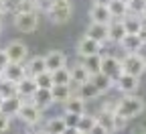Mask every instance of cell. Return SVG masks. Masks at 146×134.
Returning <instances> with one entry per match:
<instances>
[{"instance_id": "obj_23", "label": "cell", "mask_w": 146, "mask_h": 134, "mask_svg": "<svg viewBox=\"0 0 146 134\" xmlns=\"http://www.w3.org/2000/svg\"><path fill=\"white\" fill-rule=\"evenodd\" d=\"M63 108H65V112H71V114H85V100L81 98V95H77V93H73L71 98L63 104Z\"/></svg>"}, {"instance_id": "obj_14", "label": "cell", "mask_w": 146, "mask_h": 134, "mask_svg": "<svg viewBox=\"0 0 146 134\" xmlns=\"http://www.w3.org/2000/svg\"><path fill=\"white\" fill-rule=\"evenodd\" d=\"M45 63H47V69L49 71H55V69L67 65V55L63 51H49L45 55Z\"/></svg>"}, {"instance_id": "obj_27", "label": "cell", "mask_w": 146, "mask_h": 134, "mask_svg": "<svg viewBox=\"0 0 146 134\" xmlns=\"http://www.w3.org/2000/svg\"><path fill=\"white\" fill-rule=\"evenodd\" d=\"M23 98L21 95H12V98H6L4 102H2V112H6L8 116H16V112L21 110V106H23Z\"/></svg>"}, {"instance_id": "obj_15", "label": "cell", "mask_w": 146, "mask_h": 134, "mask_svg": "<svg viewBox=\"0 0 146 134\" xmlns=\"http://www.w3.org/2000/svg\"><path fill=\"white\" fill-rule=\"evenodd\" d=\"M51 93H53V100L55 104H65L71 95H73V89H71V83H53L51 87Z\"/></svg>"}, {"instance_id": "obj_20", "label": "cell", "mask_w": 146, "mask_h": 134, "mask_svg": "<svg viewBox=\"0 0 146 134\" xmlns=\"http://www.w3.org/2000/svg\"><path fill=\"white\" fill-rule=\"evenodd\" d=\"M89 79H91V73H89V69L83 63H77V65L71 67V83L81 85V83H85Z\"/></svg>"}, {"instance_id": "obj_7", "label": "cell", "mask_w": 146, "mask_h": 134, "mask_svg": "<svg viewBox=\"0 0 146 134\" xmlns=\"http://www.w3.org/2000/svg\"><path fill=\"white\" fill-rule=\"evenodd\" d=\"M114 87L120 93H136L138 87H140V77L130 75V73H122L120 77L114 81Z\"/></svg>"}, {"instance_id": "obj_5", "label": "cell", "mask_w": 146, "mask_h": 134, "mask_svg": "<svg viewBox=\"0 0 146 134\" xmlns=\"http://www.w3.org/2000/svg\"><path fill=\"white\" fill-rule=\"evenodd\" d=\"M14 27L21 33H35L39 29V12L31 10V12H18L14 16Z\"/></svg>"}, {"instance_id": "obj_40", "label": "cell", "mask_w": 146, "mask_h": 134, "mask_svg": "<svg viewBox=\"0 0 146 134\" xmlns=\"http://www.w3.org/2000/svg\"><path fill=\"white\" fill-rule=\"evenodd\" d=\"M138 35H140V39H142V41H144V45H146V21H144V25H142V29H140V33H138Z\"/></svg>"}, {"instance_id": "obj_33", "label": "cell", "mask_w": 146, "mask_h": 134, "mask_svg": "<svg viewBox=\"0 0 146 134\" xmlns=\"http://www.w3.org/2000/svg\"><path fill=\"white\" fill-rule=\"evenodd\" d=\"M33 77H35V81H36V85H39V87H53V83H55V81H53V73H51L49 69L33 75Z\"/></svg>"}, {"instance_id": "obj_46", "label": "cell", "mask_w": 146, "mask_h": 134, "mask_svg": "<svg viewBox=\"0 0 146 134\" xmlns=\"http://www.w3.org/2000/svg\"><path fill=\"white\" fill-rule=\"evenodd\" d=\"M2 102H4V100H2V98H0V110H2Z\"/></svg>"}, {"instance_id": "obj_45", "label": "cell", "mask_w": 146, "mask_h": 134, "mask_svg": "<svg viewBox=\"0 0 146 134\" xmlns=\"http://www.w3.org/2000/svg\"><path fill=\"white\" fill-rule=\"evenodd\" d=\"M142 18H144V21H146V6H144V12H142Z\"/></svg>"}, {"instance_id": "obj_28", "label": "cell", "mask_w": 146, "mask_h": 134, "mask_svg": "<svg viewBox=\"0 0 146 134\" xmlns=\"http://www.w3.org/2000/svg\"><path fill=\"white\" fill-rule=\"evenodd\" d=\"M67 130H69V128H67L63 116H61V118H49L47 124H45V132H49V134H63V132H67Z\"/></svg>"}, {"instance_id": "obj_34", "label": "cell", "mask_w": 146, "mask_h": 134, "mask_svg": "<svg viewBox=\"0 0 146 134\" xmlns=\"http://www.w3.org/2000/svg\"><path fill=\"white\" fill-rule=\"evenodd\" d=\"M39 8V0H18V4L14 8V12H31V10H36Z\"/></svg>"}, {"instance_id": "obj_47", "label": "cell", "mask_w": 146, "mask_h": 134, "mask_svg": "<svg viewBox=\"0 0 146 134\" xmlns=\"http://www.w3.org/2000/svg\"><path fill=\"white\" fill-rule=\"evenodd\" d=\"M0 33H2V21H0Z\"/></svg>"}, {"instance_id": "obj_19", "label": "cell", "mask_w": 146, "mask_h": 134, "mask_svg": "<svg viewBox=\"0 0 146 134\" xmlns=\"http://www.w3.org/2000/svg\"><path fill=\"white\" fill-rule=\"evenodd\" d=\"M25 75H27V67L23 65V63H8L6 67H4V77L6 79H12V81H21L23 77H25Z\"/></svg>"}, {"instance_id": "obj_8", "label": "cell", "mask_w": 146, "mask_h": 134, "mask_svg": "<svg viewBox=\"0 0 146 134\" xmlns=\"http://www.w3.org/2000/svg\"><path fill=\"white\" fill-rule=\"evenodd\" d=\"M118 45H120V49L124 53H140L142 47H144V41L140 39V35H136V33H126L120 39Z\"/></svg>"}, {"instance_id": "obj_49", "label": "cell", "mask_w": 146, "mask_h": 134, "mask_svg": "<svg viewBox=\"0 0 146 134\" xmlns=\"http://www.w3.org/2000/svg\"><path fill=\"white\" fill-rule=\"evenodd\" d=\"M124 2H130V0H124Z\"/></svg>"}, {"instance_id": "obj_12", "label": "cell", "mask_w": 146, "mask_h": 134, "mask_svg": "<svg viewBox=\"0 0 146 134\" xmlns=\"http://www.w3.org/2000/svg\"><path fill=\"white\" fill-rule=\"evenodd\" d=\"M31 102H33V104H36L41 110H47L49 106H53V104H55V100H53L51 87H36V91L31 95Z\"/></svg>"}, {"instance_id": "obj_6", "label": "cell", "mask_w": 146, "mask_h": 134, "mask_svg": "<svg viewBox=\"0 0 146 134\" xmlns=\"http://www.w3.org/2000/svg\"><path fill=\"white\" fill-rule=\"evenodd\" d=\"M102 71L108 75V77H112L114 81L120 77V75L124 73V69H122V59H118V57H114V55H102Z\"/></svg>"}, {"instance_id": "obj_41", "label": "cell", "mask_w": 146, "mask_h": 134, "mask_svg": "<svg viewBox=\"0 0 146 134\" xmlns=\"http://www.w3.org/2000/svg\"><path fill=\"white\" fill-rule=\"evenodd\" d=\"M132 132H134V134H136V132H146V124H138V126H134Z\"/></svg>"}, {"instance_id": "obj_22", "label": "cell", "mask_w": 146, "mask_h": 134, "mask_svg": "<svg viewBox=\"0 0 146 134\" xmlns=\"http://www.w3.org/2000/svg\"><path fill=\"white\" fill-rule=\"evenodd\" d=\"M77 95H81V98L85 100V102H89V100H98L100 98V89L94 85V81H85V83H81V85H77V91H75Z\"/></svg>"}, {"instance_id": "obj_16", "label": "cell", "mask_w": 146, "mask_h": 134, "mask_svg": "<svg viewBox=\"0 0 146 134\" xmlns=\"http://www.w3.org/2000/svg\"><path fill=\"white\" fill-rule=\"evenodd\" d=\"M36 81H35V77L33 75H25V77L18 81V95H21L23 100H31V95L36 91Z\"/></svg>"}, {"instance_id": "obj_11", "label": "cell", "mask_w": 146, "mask_h": 134, "mask_svg": "<svg viewBox=\"0 0 146 134\" xmlns=\"http://www.w3.org/2000/svg\"><path fill=\"white\" fill-rule=\"evenodd\" d=\"M108 25H110V23H94V21H91L89 27H87V31H85V35L106 45V43L110 41V27H108Z\"/></svg>"}, {"instance_id": "obj_30", "label": "cell", "mask_w": 146, "mask_h": 134, "mask_svg": "<svg viewBox=\"0 0 146 134\" xmlns=\"http://www.w3.org/2000/svg\"><path fill=\"white\" fill-rule=\"evenodd\" d=\"M108 8H110L112 18H124L128 14V2H124V0H112L108 4Z\"/></svg>"}, {"instance_id": "obj_13", "label": "cell", "mask_w": 146, "mask_h": 134, "mask_svg": "<svg viewBox=\"0 0 146 134\" xmlns=\"http://www.w3.org/2000/svg\"><path fill=\"white\" fill-rule=\"evenodd\" d=\"M116 112H100L98 114V126L94 132H116V122H114Z\"/></svg>"}, {"instance_id": "obj_25", "label": "cell", "mask_w": 146, "mask_h": 134, "mask_svg": "<svg viewBox=\"0 0 146 134\" xmlns=\"http://www.w3.org/2000/svg\"><path fill=\"white\" fill-rule=\"evenodd\" d=\"M124 27H126V33H140V29H142V25H144V18L140 16V14H130L128 12L124 18Z\"/></svg>"}, {"instance_id": "obj_10", "label": "cell", "mask_w": 146, "mask_h": 134, "mask_svg": "<svg viewBox=\"0 0 146 134\" xmlns=\"http://www.w3.org/2000/svg\"><path fill=\"white\" fill-rule=\"evenodd\" d=\"M104 51V43L91 39V37H83V39H79L77 43V55L79 57H87V55H94V53H102Z\"/></svg>"}, {"instance_id": "obj_1", "label": "cell", "mask_w": 146, "mask_h": 134, "mask_svg": "<svg viewBox=\"0 0 146 134\" xmlns=\"http://www.w3.org/2000/svg\"><path fill=\"white\" fill-rule=\"evenodd\" d=\"M146 110V100L138 93H122V98L116 104V114L122 118L130 120H138Z\"/></svg>"}, {"instance_id": "obj_17", "label": "cell", "mask_w": 146, "mask_h": 134, "mask_svg": "<svg viewBox=\"0 0 146 134\" xmlns=\"http://www.w3.org/2000/svg\"><path fill=\"white\" fill-rule=\"evenodd\" d=\"M89 18L94 23H110L112 21V14H110V8L106 4H91L89 8Z\"/></svg>"}, {"instance_id": "obj_18", "label": "cell", "mask_w": 146, "mask_h": 134, "mask_svg": "<svg viewBox=\"0 0 146 134\" xmlns=\"http://www.w3.org/2000/svg\"><path fill=\"white\" fill-rule=\"evenodd\" d=\"M98 126V116H91V114H81L79 120H77V126H75V132H81V134H91Z\"/></svg>"}, {"instance_id": "obj_24", "label": "cell", "mask_w": 146, "mask_h": 134, "mask_svg": "<svg viewBox=\"0 0 146 134\" xmlns=\"http://www.w3.org/2000/svg\"><path fill=\"white\" fill-rule=\"evenodd\" d=\"M110 43H120V39L126 35V27L122 18H112L110 21Z\"/></svg>"}, {"instance_id": "obj_21", "label": "cell", "mask_w": 146, "mask_h": 134, "mask_svg": "<svg viewBox=\"0 0 146 134\" xmlns=\"http://www.w3.org/2000/svg\"><path fill=\"white\" fill-rule=\"evenodd\" d=\"M91 81H94V85L100 89V93H102V95H104V93H108L110 89L114 87V79H112V77H108L104 71L94 73V75H91Z\"/></svg>"}, {"instance_id": "obj_26", "label": "cell", "mask_w": 146, "mask_h": 134, "mask_svg": "<svg viewBox=\"0 0 146 134\" xmlns=\"http://www.w3.org/2000/svg\"><path fill=\"white\" fill-rule=\"evenodd\" d=\"M12 95H18V83L2 77L0 79V98L6 100V98H12Z\"/></svg>"}, {"instance_id": "obj_44", "label": "cell", "mask_w": 146, "mask_h": 134, "mask_svg": "<svg viewBox=\"0 0 146 134\" xmlns=\"http://www.w3.org/2000/svg\"><path fill=\"white\" fill-rule=\"evenodd\" d=\"M2 77H4V69H2V67H0V79H2Z\"/></svg>"}, {"instance_id": "obj_38", "label": "cell", "mask_w": 146, "mask_h": 134, "mask_svg": "<svg viewBox=\"0 0 146 134\" xmlns=\"http://www.w3.org/2000/svg\"><path fill=\"white\" fill-rule=\"evenodd\" d=\"M114 122H116V130H122V128H126V124H128V120L122 118V116H118V114H114Z\"/></svg>"}, {"instance_id": "obj_42", "label": "cell", "mask_w": 146, "mask_h": 134, "mask_svg": "<svg viewBox=\"0 0 146 134\" xmlns=\"http://www.w3.org/2000/svg\"><path fill=\"white\" fill-rule=\"evenodd\" d=\"M94 2H96V4H106V6H108L112 0H94Z\"/></svg>"}, {"instance_id": "obj_31", "label": "cell", "mask_w": 146, "mask_h": 134, "mask_svg": "<svg viewBox=\"0 0 146 134\" xmlns=\"http://www.w3.org/2000/svg\"><path fill=\"white\" fill-rule=\"evenodd\" d=\"M47 69V63H45V57H33V59L27 63V75H36Z\"/></svg>"}, {"instance_id": "obj_48", "label": "cell", "mask_w": 146, "mask_h": 134, "mask_svg": "<svg viewBox=\"0 0 146 134\" xmlns=\"http://www.w3.org/2000/svg\"><path fill=\"white\" fill-rule=\"evenodd\" d=\"M0 2H4V4H6V2H8V0H0Z\"/></svg>"}, {"instance_id": "obj_37", "label": "cell", "mask_w": 146, "mask_h": 134, "mask_svg": "<svg viewBox=\"0 0 146 134\" xmlns=\"http://www.w3.org/2000/svg\"><path fill=\"white\" fill-rule=\"evenodd\" d=\"M6 130H10V116L0 110V132H6Z\"/></svg>"}, {"instance_id": "obj_32", "label": "cell", "mask_w": 146, "mask_h": 134, "mask_svg": "<svg viewBox=\"0 0 146 134\" xmlns=\"http://www.w3.org/2000/svg\"><path fill=\"white\" fill-rule=\"evenodd\" d=\"M53 73V81L55 83H71V69L65 65V67H59V69H55V71H51Z\"/></svg>"}, {"instance_id": "obj_39", "label": "cell", "mask_w": 146, "mask_h": 134, "mask_svg": "<svg viewBox=\"0 0 146 134\" xmlns=\"http://www.w3.org/2000/svg\"><path fill=\"white\" fill-rule=\"evenodd\" d=\"M10 61H8V53H6V49H0V67H6Z\"/></svg>"}, {"instance_id": "obj_35", "label": "cell", "mask_w": 146, "mask_h": 134, "mask_svg": "<svg viewBox=\"0 0 146 134\" xmlns=\"http://www.w3.org/2000/svg\"><path fill=\"white\" fill-rule=\"evenodd\" d=\"M144 6H146V0H130V2H128V12H130V14H140V16H142Z\"/></svg>"}, {"instance_id": "obj_3", "label": "cell", "mask_w": 146, "mask_h": 134, "mask_svg": "<svg viewBox=\"0 0 146 134\" xmlns=\"http://www.w3.org/2000/svg\"><path fill=\"white\" fill-rule=\"evenodd\" d=\"M122 69H124V73L142 77L146 73V57L142 53H126L122 57Z\"/></svg>"}, {"instance_id": "obj_9", "label": "cell", "mask_w": 146, "mask_h": 134, "mask_svg": "<svg viewBox=\"0 0 146 134\" xmlns=\"http://www.w3.org/2000/svg\"><path fill=\"white\" fill-rule=\"evenodd\" d=\"M6 53H8V61H12V63H25V59L29 57V47L23 41H12V43H8Z\"/></svg>"}, {"instance_id": "obj_4", "label": "cell", "mask_w": 146, "mask_h": 134, "mask_svg": "<svg viewBox=\"0 0 146 134\" xmlns=\"http://www.w3.org/2000/svg\"><path fill=\"white\" fill-rule=\"evenodd\" d=\"M16 118L29 126H33V124H39L43 120V110L33 102H23L21 110L16 112Z\"/></svg>"}, {"instance_id": "obj_43", "label": "cell", "mask_w": 146, "mask_h": 134, "mask_svg": "<svg viewBox=\"0 0 146 134\" xmlns=\"http://www.w3.org/2000/svg\"><path fill=\"white\" fill-rule=\"evenodd\" d=\"M4 10H6V6H4V2H0V16L4 14Z\"/></svg>"}, {"instance_id": "obj_2", "label": "cell", "mask_w": 146, "mask_h": 134, "mask_svg": "<svg viewBox=\"0 0 146 134\" xmlns=\"http://www.w3.org/2000/svg\"><path fill=\"white\" fill-rule=\"evenodd\" d=\"M49 18L55 25H65L73 16V4L71 0H51V6L47 8Z\"/></svg>"}, {"instance_id": "obj_29", "label": "cell", "mask_w": 146, "mask_h": 134, "mask_svg": "<svg viewBox=\"0 0 146 134\" xmlns=\"http://www.w3.org/2000/svg\"><path fill=\"white\" fill-rule=\"evenodd\" d=\"M81 63L89 69V73H91V75L98 73V71H102V53H94V55L81 57Z\"/></svg>"}, {"instance_id": "obj_36", "label": "cell", "mask_w": 146, "mask_h": 134, "mask_svg": "<svg viewBox=\"0 0 146 134\" xmlns=\"http://www.w3.org/2000/svg\"><path fill=\"white\" fill-rule=\"evenodd\" d=\"M63 120H65V124H67V128H69V130H75V126H77V120H79V114H71V112H65V114H63Z\"/></svg>"}]
</instances>
